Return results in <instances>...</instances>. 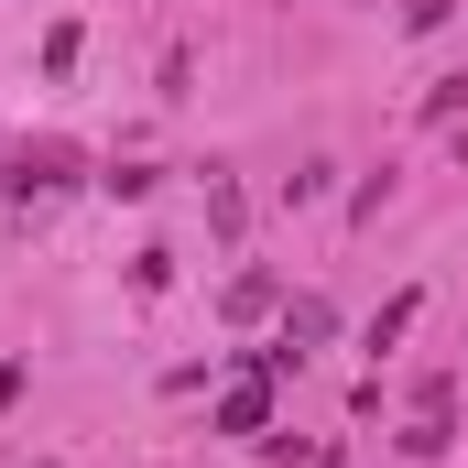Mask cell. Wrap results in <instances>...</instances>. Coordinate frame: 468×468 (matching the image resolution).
<instances>
[{"label": "cell", "instance_id": "2", "mask_svg": "<svg viewBox=\"0 0 468 468\" xmlns=\"http://www.w3.org/2000/svg\"><path fill=\"white\" fill-rule=\"evenodd\" d=\"M0 186H11L22 207H33V197H55V186H66V153H55V142H22V153L0 164Z\"/></svg>", "mask_w": 468, "mask_h": 468}, {"label": "cell", "instance_id": "7", "mask_svg": "<svg viewBox=\"0 0 468 468\" xmlns=\"http://www.w3.org/2000/svg\"><path fill=\"white\" fill-rule=\"evenodd\" d=\"M11 392H22V370H11V359H0V403H11Z\"/></svg>", "mask_w": 468, "mask_h": 468}, {"label": "cell", "instance_id": "1", "mask_svg": "<svg viewBox=\"0 0 468 468\" xmlns=\"http://www.w3.org/2000/svg\"><path fill=\"white\" fill-rule=\"evenodd\" d=\"M316 338H338V316H327V305H316V294H294V305H283V338H272V349H261V370H294V359L316 349Z\"/></svg>", "mask_w": 468, "mask_h": 468}, {"label": "cell", "instance_id": "5", "mask_svg": "<svg viewBox=\"0 0 468 468\" xmlns=\"http://www.w3.org/2000/svg\"><path fill=\"white\" fill-rule=\"evenodd\" d=\"M272 305H283V283H272V272H239V283H229V316H272Z\"/></svg>", "mask_w": 468, "mask_h": 468}, {"label": "cell", "instance_id": "4", "mask_svg": "<svg viewBox=\"0 0 468 468\" xmlns=\"http://www.w3.org/2000/svg\"><path fill=\"white\" fill-rule=\"evenodd\" d=\"M447 436H458V425H447V414H414V425H403V436H392V447H403V458L425 468V458H447Z\"/></svg>", "mask_w": 468, "mask_h": 468}, {"label": "cell", "instance_id": "6", "mask_svg": "<svg viewBox=\"0 0 468 468\" xmlns=\"http://www.w3.org/2000/svg\"><path fill=\"white\" fill-rule=\"evenodd\" d=\"M414 305H425V294H392V305H381V316H370V349H392V338H403V327H414Z\"/></svg>", "mask_w": 468, "mask_h": 468}, {"label": "cell", "instance_id": "3", "mask_svg": "<svg viewBox=\"0 0 468 468\" xmlns=\"http://www.w3.org/2000/svg\"><path fill=\"white\" fill-rule=\"evenodd\" d=\"M218 425H229V436H272V370H250V381H229Z\"/></svg>", "mask_w": 468, "mask_h": 468}]
</instances>
